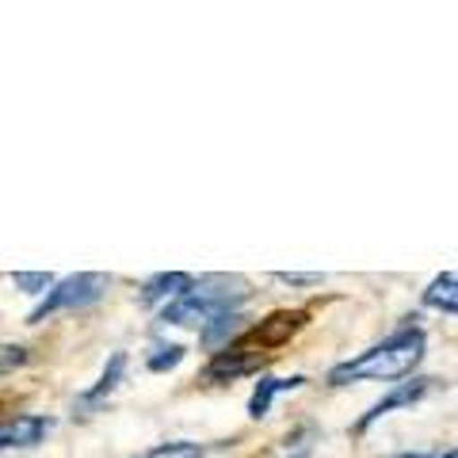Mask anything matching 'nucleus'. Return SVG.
Here are the masks:
<instances>
[{
  "instance_id": "1",
  "label": "nucleus",
  "mask_w": 458,
  "mask_h": 458,
  "mask_svg": "<svg viewBox=\"0 0 458 458\" xmlns=\"http://www.w3.org/2000/svg\"><path fill=\"white\" fill-rule=\"evenodd\" d=\"M420 318H405V325H397L390 336L375 348L360 352L355 360H344L328 370V386H352V382H394L417 370L424 360V328L417 325Z\"/></svg>"
},
{
  "instance_id": "2",
  "label": "nucleus",
  "mask_w": 458,
  "mask_h": 458,
  "mask_svg": "<svg viewBox=\"0 0 458 458\" xmlns=\"http://www.w3.org/2000/svg\"><path fill=\"white\" fill-rule=\"evenodd\" d=\"M252 286L241 276H207L195 279V286L188 294H180L176 302H168L161 310V325H210L225 318V313H241V306L249 302Z\"/></svg>"
},
{
  "instance_id": "3",
  "label": "nucleus",
  "mask_w": 458,
  "mask_h": 458,
  "mask_svg": "<svg viewBox=\"0 0 458 458\" xmlns=\"http://www.w3.org/2000/svg\"><path fill=\"white\" fill-rule=\"evenodd\" d=\"M111 286V276H104V271H77V276H69L54 286V291L42 298V302L27 313V325H42L47 318H54V313H69V310H89L96 306L99 298L107 294Z\"/></svg>"
},
{
  "instance_id": "4",
  "label": "nucleus",
  "mask_w": 458,
  "mask_h": 458,
  "mask_svg": "<svg viewBox=\"0 0 458 458\" xmlns=\"http://www.w3.org/2000/svg\"><path fill=\"white\" fill-rule=\"evenodd\" d=\"M264 363H267V352L264 348H241V344H233V348L218 352L203 367V382H214V386L237 382V378H245V375H256Z\"/></svg>"
},
{
  "instance_id": "5",
  "label": "nucleus",
  "mask_w": 458,
  "mask_h": 458,
  "mask_svg": "<svg viewBox=\"0 0 458 458\" xmlns=\"http://www.w3.org/2000/svg\"><path fill=\"white\" fill-rule=\"evenodd\" d=\"M439 386V378H409V382H397L390 394H386L382 401H375L363 417H360V424H355V436H363L370 424H378L382 417H390L394 409H405V405H417V401H424L428 394H432Z\"/></svg>"
},
{
  "instance_id": "6",
  "label": "nucleus",
  "mask_w": 458,
  "mask_h": 458,
  "mask_svg": "<svg viewBox=\"0 0 458 458\" xmlns=\"http://www.w3.org/2000/svg\"><path fill=\"white\" fill-rule=\"evenodd\" d=\"M123 378H126V352H111V360L104 363V375L96 378V386H89L84 394H77L73 417L84 420V417H92V412H99V409H104V401L123 386Z\"/></svg>"
},
{
  "instance_id": "7",
  "label": "nucleus",
  "mask_w": 458,
  "mask_h": 458,
  "mask_svg": "<svg viewBox=\"0 0 458 458\" xmlns=\"http://www.w3.org/2000/svg\"><path fill=\"white\" fill-rule=\"evenodd\" d=\"M50 428H54V420L42 417V412H20V417H8L4 428H0V447L4 451L38 447V443L50 436Z\"/></svg>"
},
{
  "instance_id": "8",
  "label": "nucleus",
  "mask_w": 458,
  "mask_h": 458,
  "mask_svg": "<svg viewBox=\"0 0 458 458\" xmlns=\"http://www.w3.org/2000/svg\"><path fill=\"white\" fill-rule=\"evenodd\" d=\"M195 286V279L188 276V271H157V276H149L146 283H141V291H138V302L153 310V306H168V302H176L180 294H188Z\"/></svg>"
},
{
  "instance_id": "9",
  "label": "nucleus",
  "mask_w": 458,
  "mask_h": 458,
  "mask_svg": "<svg viewBox=\"0 0 458 458\" xmlns=\"http://www.w3.org/2000/svg\"><path fill=\"white\" fill-rule=\"evenodd\" d=\"M298 386H306V378H302V375H291V378L264 375L260 382H256L252 397H249V417H252V420H264L267 412H271V405H276V397H279V394L298 390Z\"/></svg>"
},
{
  "instance_id": "10",
  "label": "nucleus",
  "mask_w": 458,
  "mask_h": 458,
  "mask_svg": "<svg viewBox=\"0 0 458 458\" xmlns=\"http://www.w3.org/2000/svg\"><path fill=\"white\" fill-rule=\"evenodd\" d=\"M302 325H306V313H302V310H294V313H291V310L271 313L267 321L256 325V348H276V344L291 340Z\"/></svg>"
},
{
  "instance_id": "11",
  "label": "nucleus",
  "mask_w": 458,
  "mask_h": 458,
  "mask_svg": "<svg viewBox=\"0 0 458 458\" xmlns=\"http://www.w3.org/2000/svg\"><path fill=\"white\" fill-rule=\"evenodd\" d=\"M245 328H249V318H245V313H225V318L210 321L199 340H203V348H210L214 355H218V348H222V352H225V348H233Z\"/></svg>"
},
{
  "instance_id": "12",
  "label": "nucleus",
  "mask_w": 458,
  "mask_h": 458,
  "mask_svg": "<svg viewBox=\"0 0 458 458\" xmlns=\"http://www.w3.org/2000/svg\"><path fill=\"white\" fill-rule=\"evenodd\" d=\"M420 302L428 310H439V313H458V271H443V276H436L424 286Z\"/></svg>"
},
{
  "instance_id": "13",
  "label": "nucleus",
  "mask_w": 458,
  "mask_h": 458,
  "mask_svg": "<svg viewBox=\"0 0 458 458\" xmlns=\"http://www.w3.org/2000/svg\"><path fill=\"white\" fill-rule=\"evenodd\" d=\"M183 355H188V348H183V344H153L149 355H146V367L153 370V375H165V370H172V367L183 363Z\"/></svg>"
},
{
  "instance_id": "14",
  "label": "nucleus",
  "mask_w": 458,
  "mask_h": 458,
  "mask_svg": "<svg viewBox=\"0 0 458 458\" xmlns=\"http://www.w3.org/2000/svg\"><path fill=\"white\" fill-rule=\"evenodd\" d=\"M8 283L16 286V291H23V294H42V298L57 286V279L50 276V271H12Z\"/></svg>"
},
{
  "instance_id": "15",
  "label": "nucleus",
  "mask_w": 458,
  "mask_h": 458,
  "mask_svg": "<svg viewBox=\"0 0 458 458\" xmlns=\"http://www.w3.org/2000/svg\"><path fill=\"white\" fill-rule=\"evenodd\" d=\"M207 447L203 443H191V439H172V443H157L153 451H141L134 458H203Z\"/></svg>"
},
{
  "instance_id": "16",
  "label": "nucleus",
  "mask_w": 458,
  "mask_h": 458,
  "mask_svg": "<svg viewBox=\"0 0 458 458\" xmlns=\"http://www.w3.org/2000/svg\"><path fill=\"white\" fill-rule=\"evenodd\" d=\"M276 279L286 283V286H318L321 283L318 271H306V276H302V271H276Z\"/></svg>"
},
{
  "instance_id": "17",
  "label": "nucleus",
  "mask_w": 458,
  "mask_h": 458,
  "mask_svg": "<svg viewBox=\"0 0 458 458\" xmlns=\"http://www.w3.org/2000/svg\"><path fill=\"white\" fill-rule=\"evenodd\" d=\"M23 363H27V348H23V344H4V363H0V367H4V375L12 367H23Z\"/></svg>"
},
{
  "instance_id": "18",
  "label": "nucleus",
  "mask_w": 458,
  "mask_h": 458,
  "mask_svg": "<svg viewBox=\"0 0 458 458\" xmlns=\"http://www.w3.org/2000/svg\"><path fill=\"white\" fill-rule=\"evenodd\" d=\"M394 458H432V454H424V451H405V454H394Z\"/></svg>"
},
{
  "instance_id": "19",
  "label": "nucleus",
  "mask_w": 458,
  "mask_h": 458,
  "mask_svg": "<svg viewBox=\"0 0 458 458\" xmlns=\"http://www.w3.org/2000/svg\"><path fill=\"white\" fill-rule=\"evenodd\" d=\"M432 458H458V447H451V451H443V454H432Z\"/></svg>"
}]
</instances>
